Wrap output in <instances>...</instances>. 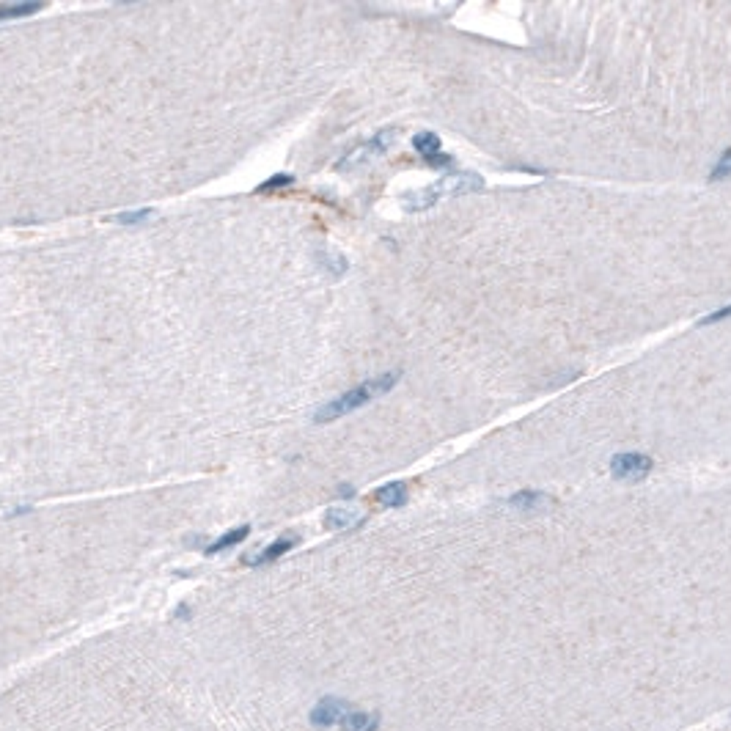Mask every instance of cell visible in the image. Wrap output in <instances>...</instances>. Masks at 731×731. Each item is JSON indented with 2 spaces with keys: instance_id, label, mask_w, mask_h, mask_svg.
<instances>
[{
  "instance_id": "1",
  "label": "cell",
  "mask_w": 731,
  "mask_h": 731,
  "mask_svg": "<svg viewBox=\"0 0 731 731\" xmlns=\"http://www.w3.org/2000/svg\"><path fill=\"white\" fill-rule=\"evenodd\" d=\"M484 187V179L473 171H459V173H445L440 176L435 184L424 187V190H413V193H404L402 204L407 212H427L432 209L438 201L442 198H454V196H467V193H476Z\"/></svg>"
},
{
  "instance_id": "2",
  "label": "cell",
  "mask_w": 731,
  "mask_h": 731,
  "mask_svg": "<svg viewBox=\"0 0 731 731\" xmlns=\"http://www.w3.org/2000/svg\"><path fill=\"white\" fill-rule=\"evenodd\" d=\"M399 379H402V371H385V374H379V377H374V379H366L363 385H358V388L341 393L338 399L327 402L325 407H319L316 415H313V421H316V424H330V421H336V418H341V415H350V413H355V410L366 407L371 399L388 393Z\"/></svg>"
},
{
  "instance_id": "3",
  "label": "cell",
  "mask_w": 731,
  "mask_h": 731,
  "mask_svg": "<svg viewBox=\"0 0 731 731\" xmlns=\"http://www.w3.org/2000/svg\"><path fill=\"white\" fill-rule=\"evenodd\" d=\"M396 141V130H379L371 141H366V144H361L358 148H352V151H347L338 162H336V171H352V168H358V165H366L368 160H374V157H382L388 148H390V144Z\"/></svg>"
},
{
  "instance_id": "4",
  "label": "cell",
  "mask_w": 731,
  "mask_h": 731,
  "mask_svg": "<svg viewBox=\"0 0 731 731\" xmlns=\"http://www.w3.org/2000/svg\"><path fill=\"white\" fill-rule=\"evenodd\" d=\"M655 467V459L646 456V454H638V451H627V454H616L610 459V476L619 479V481H644Z\"/></svg>"
},
{
  "instance_id": "5",
  "label": "cell",
  "mask_w": 731,
  "mask_h": 731,
  "mask_svg": "<svg viewBox=\"0 0 731 731\" xmlns=\"http://www.w3.org/2000/svg\"><path fill=\"white\" fill-rule=\"evenodd\" d=\"M350 712H352V710H350V704H347L344 698H333V696H327V698H322V701L311 710V723H313L316 729H330V726L341 723Z\"/></svg>"
},
{
  "instance_id": "6",
  "label": "cell",
  "mask_w": 731,
  "mask_h": 731,
  "mask_svg": "<svg viewBox=\"0 0 731 731\" xmlns=\"http://www.w3.org/2000/svg\"><path fill=\"white\" fill-rule=\"evenodd\" d=\"M294 544H297V536H281V539H275L273 544H267L264 550H259L256 556H245V564H248V567L273 564V561H278L284 553H289Z\"/></svg>"
},
{
  "instance_id": "7",
  "label": "cell",
  "mask_w": 731,
  "mask_h": 731,
  "mask_svg": "<svg viewBox=\"0 0 731 731\" xmlns=\"http://www.w3.org/2000/svg\"><path fill=\"white\" fill-rule=\"evenodd\" d=\"M366 519L363 512L352 509V506H333L325 512V525L330 531H347V528H358Z\"/></svg>"
},
{
  "instance_id": "8",
  "label": "cell",
  "mask_w": 731,
  "mask_h": 731,
  "mask_svg": "<svg viewBox=\"0 0 731 731\" xmlns=\"http://www.w3.org/2000/svg\"><path fill=\"white\" fill-rule=\"evenodd\" d=\"M553 504L550 495L544 492H533V490H522V492H514L509 498V506L512 509H519V512H539V509H547Z\"/></svg>"
},
{
  "instance_id": "9",
  "label": "cell",
  "mask_w": 731,
  "mask_h": 731,
  "mask_svg": "<svg viewBox=\"0 0 731 731\" xmlns=\"http://www.w3.org/2000/svg\"><path fill=\"white\" fill-rule=\"evenodd\" d=\"M374 498H377V504L385 506V509H399V506L407 504V484H404V481H390V484L379 487Z\"/></svg>"
},
{
  "instance_id": "10",
  "label": "cell",
  "mask_w": 731,
  "mask_h": 731,
  "mask_svg": "<svg viewBox=\"0 0 731 731\" xmlns=\"http://www.w3.org/2000/svg\"><path fill=\"white\" fill-rule=\"evenodd\" d=\"M248 533H250V525H239V528L225 531L218 542H212V544L207 547V556H215V553H223V550H228V547H237L239 542L248 539Z\"/></svg>"
},
{
  "instance_id": "11",
  "label": "cell",
  "mask_w": 731,
  "mask_h": 731,
  "mask_svg": "<svg viewBox=\"0 0 731 731\" xmlns=\"http://www.w3.org/2000/svg\"><path fill=\"white\" fill-rule=\"evenodd\" d=\"M341 726L347 731H377L379 729V718L374 715V712H361V710H352L344 721H341Z\"/></svg>"
},
{
  "instance_id": "12",
  "label": "cell",
  "mask_w": 731,
  "mask_h": 731,
  "mask_svg": "<svg viewBox=\"0 0 731 731\" xmlns=\"http://www.w3.org/2000/svg\"><path fill=\"white\" fill-rule=\"evenodd\" d=\"M316 259H319V267H322L327 275H333V278H341V275L347 273V267H350V261H347L341 253H336V250H319Z\"/></svg>"
},
{
  "instance_id": "13",
  "label": "cell",
  "mask_w": 731,
  "mask_h": 731,
  "mask_svg": "<svg viewBox=\"0 0 731 731\" xmlns=\"http://www.w3.org/2000/svg\"><path fill=\"white\" fill-rule=\"evenodd\" d=\"M413 148L427 160V157H432V154H440L442 144H440V138L435 135V132H418V135L413 138Z\"/></svg>"
},
{
  "instance_id": "14",
  "label": "cell",
  "mask_w": 731,
  "mask_h": 731,
  "mask_svg": "<svg viewBox=\"0 0 731 731\" xmlns=\"http://www.w3.org/2000/svg\"><path fill=\"white\" fill-rule=\"evenodd\" d=\"M36 11H42V3H6L0 6V19H19Z\"/></svg>"
},
{
  "instance_id": "15",
  "label": "cell",
  "mask_w": 731,
  "mask_h": 731,
  "mask_svg": "<svg viewBox=\"0 0 731 731\" xmlns=\"http://www.w3.org/2000/svg\"><path fill=\"white\" fill-rule=\"evenodd\" d=\"M731 176V148H726L723 151V157L715 162V168H712V173H710V182H723V179H729Z\"/></svg>"
},
{
  "instance_id": "16",
  "label": "cell",
  "mask_w": 731,
  "mask_h": 731,
  "mask_svg": "<svg viewBox=\"0 0 731 731\" xmlns=\"http://www.w3.org/2000/svg\"><path fill=\"white\" fill-rule=\"evenodd\" d=\"M154 215L151 209H135V212H121V215H110V223H124V225H130V223H144V220H148Z\"/></svg>"
},
{
  "instance_id": "17",
  "label": "cell",
  "mask_w": 731,
  "mask_h": 731,
  "mask_svg": "<svg viewBox=\"0 0 731 731\" xmlns=\"http://www.w3.org/2000/svg\"><path fill=\"white\" fill-rule=\"evenodd\" d=\"M284 184H292V176L289 173H278V176H273L270 182H264L259 190L261 193H270V190H275V187H284Z\"/></svg>"
},
{
  "instance_id": "18",
  "label": "cell",
  "mask_w": 731,
  "mask_h": 731,
  "mask_svg": "<svg viewBox=\"0 0 731 731\" xmlns=\"http://www.w3.org/2000/svg\"><path fill=\"white\" fill-rule=\"evenodd\" d=\"M726 316H731V305L721 308V311H712L710 316H704V319H701V325H712V322H721V319H726Z\"/></svg>"
},
{
  "instance_id": "19",
  "label": "cell",
  "mask_w": 731,
  "mask_h": 731,
  "mask_svg": "<svg viewBox=\"0 0 731 731\" xmlns=\"http://www.w3.org/2000/svg\"><path fill=\"white\" fill-rule=\"evenodd\" d=\"M427 162H429L432 168H445V165H451V157H448L445 151H440V154H432V157H427Z\"/></svg>"
},
{
  "instance_id": "20",
  "label": "cell",
  "mask_w": 731,
  "mask_h": 731,
  "mask_svg": "<svg viewBox=\"0 0 731 731\" xmlns=\"http://www.w3.org/2000/svg\"><path fill=\"white\" fill-rule=\"evenodd\" d=\"M338 492H341V495H344V498H352V495H355V490H352V487H341V490H338Z\"/></svg>"
}]
</instances>
